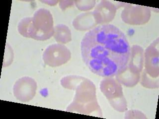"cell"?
<instances>
[{
    "mask_svg": "<svg viewBox=\"0 0 159 119\" xmlns=\"http://www.w3.org/2000/svg\"><path fill=\"white\" fill-rule=\"evenodd\" d=\"M17 30L24 37L38 41L47 40L54 33L52 14L46 9H39L32 17L22 19L18 24Z\"/></svg>",
    "mask_w": 159,
    "mask_h": 119,
    "instance_id": "cell-2",
    "label": "cell"
},
{
    "mask_svg": "<svg viewBox=\"0 0 159 119\" xmlns=\"http://www.w3.org/2000/svg\"><path fill=\"white\" fill-rule=\"evenodd\" d=\"M144 51L140 46L134 45L131 50L130 57L128 63L129 71L134 74H140L144 66Z\"/></svg>",
    "mask_w": 159,
    "mask_h": 119,
    "instance_id": "cell-9",
    "label": "cell"
},
{
    "mask_svg": "<svg viewBox=\"0 0 159 119\" xmlns=\"http://www.w3.org/2000/svg\"><path fill=\"white\" fill-rule=\"evenodd\" d=\"M116 76L117 81L126 86H133L140 81V74L132 73L128 68L124 72Z\"/></svg>",
    "mask_w": 159,
    "mask_h": 119,
    "instance_id": "cell-12",
    "label": "cell"
},
{
    "mask_svg": "<svg viewBox=\"0 0 159 119\" xmlns=\"http://www.w3.org/2000/svg\"><path fill=\"white\" fill-rule=\"evenodd\" d=\"M71 58V53L62 44L49 45L44 51L42 59L45 64L51 67H58L65 64Z\"/></svg>",
    "mask_w": 159,
    "mask_h": 119,
    "instance_id": "cell-4",
    "label": "cell"
},
{
    "mask_svg": "<svg viewBox=\"0 0 159 119\" xmlns=\"http://www.w3.org/2000/svg\"><path fill=\"white\" fill-rule=\"evenodd\" d=\"M81 55L89 70L104 77L124 72L128 66L131 48L121 30L112 24H101L84 35Z\"/></svg>",
    "mask_w": 159,
    "mask_h": 119,
    "instance_id": "cell-1",
    "label": "cell"
},
{
    "mask_svg": "<svg viewBox=\"0 0 159 119\" xmlns=\"http://www.w3.org/2000/svg\"><path fill=\"white\" fill-rule=\"evenodd\" d=\"M40 2L46 4V5L51 6H55L58 4V2H59L58 1H40Z\"/></svg>",
    "mask_w": 159,
    "mask_h": 119,
    "instance_id": "cell-16",
    "label": "cell"
},
{
    "mask_svg": "<svg viewBox=\"0 0 159 119\" xmlns=\"http://www.w3.org/2000/svg\"><path fill=\"white\" fill-rule=\"evenodd\" d=\"M150 10L148 7L127 4L122 12L123 21L130 24H143L148 22L150 18Z\"/></svg>",
    "mask_w": 159,
    "mask_h": 119,
    "instance_id": "cell-6",
    "label": "cell"
},
{
    "mask_svg": "<svg viewBox=\"0 0 159 119\" xmlns=\"http://www.w3.org/2000/svg\"><path fill=\"white\" fill-rule=\"evenodd\" d=\"M37 83L30 77H24L18 79L13 87L14 96L21 102L31 100L35 95Z\"/></svg>",
    "mask_w": 159,
    "mask_h": 119,
    "instance_id": "cell-5",
    "label": "cell"
},
{
    "mask_svg": "<svg viewBox=\"0 0 159 119\" xmlns=\"http://www.w3.org/2000/svg\"><path fill=\"white\" fill-rule=\"evenodd\" d=\"M75 5L80 11H88L92 10L95 7L96 2L95 1H75Z\"/></svg>",
    "mask_w": 159,
    "mask_h": 119,
    "instance_id": "cell-14",
    "label": "cell"
},
{
    "mask_svg": "<svg viewBox=\"0 0 159 119\" xmlns=\"http://www.w3.org/2000/svg\"><path fill=\"white\" fill-rule=\"evenodd\" d=\"M116 7L112 2L102 1L93 11L97 24H107L112 21L116 16Z\"/></svg>",
    "mask_w": 159,
    "mask_h": 119,
    "instance_id": "cell-8",
    "label": "cell"
},
{
    "mask_svg": "<svg viewBox=\"0 0 159 119\" xmlns=\"http://www.w3.org/2000/svg\"><path fill=\"white\" fill-rule=\"evenodd\" d=\"M97 25L93 11L84 12L79 15L73 21L75 29L79 31L92 29Z\"/></svg>",
    "mask_w": 159,
    "mask_h": 119,
    "instance_id": "cell-10",
    "label": "cell"
},
{
    "mask_svg": "<svg viewBox=\"0 0 159 119\" xmlns=\"http://www.w3.org/2000/svg\"><path fill=\"white\" fill-rule=\"evenodd\" d=\"M141 83L143 86L146 87V88H157L159 87L158 79L156 80V78H152L144 71L142 76Z\"/></svg>",
    "mask_w": 159,
    "mask_h": 119,
    "instance_id": "cell-13",
    "label": "cell"
},
{
    "mask_svg": "<svg viewBox=\"0 0 159 119\" xmlns=\"http://www.w3.org/2000/svg\"><path fill=\"white\" fill-rule=\"evenodd\" d=\"M59 7L60 9L64 11L69 7L73 6L75 4L73 1H59Z\"/></svg>",
    "mask_w": 159,
    "mask_h": 119,
    "instance_id": "cell-15",
    "label": "cell"
},
{
    "mask_svg": "<svg viewBox=\"0 0 159 119\" xmlns=\"http://www.w3.org/2000/svg\"><path fill=\"white\" fill-rule=\"evenodd\" d=\"M53 37L59 44H65L72 40L71 30L66 25L60 24L54 27Z\"/></svg>",
    "mask_w": 159,
    "mask_h": 119,
    "instance_id": "cell-11",
    "label": "cell"
},
{
    "mask_svg": "<svg viewBox=\"0 0 159 119\" xmlns=\"http://www.w3.org/2000/svg\"><path fill=\"white\" fill-rule=\"evenodd\" d=\"M102 92L107 97L111 105L118 112H123L126 108V102L124 103L121 86L114 79L107 78L101 83Z\"/></svg>",
    "mask_w": 159,
    "mask_h": 119,
    "instance_id": "cell-3",
    "label": "cell"
},
{
    "mask_svg": "<svg viewBox=\"0 0 159 119\" xmlns=\"http://www.w3.org/2000/svg\"><path fill=\"white\" fill-rule=\"evenodd\" d=\"M144 71L149 77L158 78L159 69V38L157 39L146 50Z\"/></svg>",
    "mask_w": 159,
    "mask_h": 119,
    "instance_id": "cell-7",
    "label": "cell"
}]
</instances>
